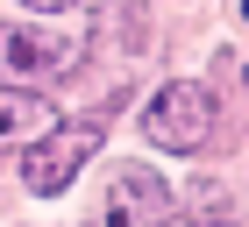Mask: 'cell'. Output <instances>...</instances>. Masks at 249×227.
Returning <instances> with one entry per match:
<instances>
[{
    "mask_svg": "<svg viewBox=\"0 0 249 227\" xmlns=\"http://www.w3.org/2000/svg\"><path fill=\"white\" fill-rule=\"evenodd\" d=\"M142 135H150L157 149H207V135H213V93L207 85H192V78H171V85H157L150 107H142Z\"/></svg>",
    "mask_w": 249,
    "mask_h": 227,
    "instance_id": "cell-1",
    "label": "cell"
},
{
    "mask_svg": "<svg viewBox=\"0 0 249 227\" xmlns=\"http://www.w3.org/2000/svg\"><path fill=\"white\" fill-rule=\"evenodd\" d=\"M93 149H100V121H50V128L29 142V156H21V185L29 192H64L71 170Z\"/></svg>",
    "mask_w": 249,
    "mask_h": 227,
    "instance_id": "cell-2",
    "label": "cell"
},
{
    "mask_svg": "<svg viewBox=\"0 0 249 227\" xmlns=\"http://www.w3.org/2000/svg\"><path fill=\"white\" fill-rule=\"evenodd\" d=\"M164 213H171L164 178L142 170V163H114L107 199H100V227H164Z\"/></svg>",
    "mask_w": 249,
    "mask_h": 227,
    "instance_id": "cell-3",
    "label": "cell"
},
{
    "mask_svg": "<svg viewBox=\"0 0 249 227\" xmlns=\"http://www.w3.org/2000/svg\"><path fill=\"white\" fill-rule=\"evenodd\" d=\"M71 64H78V57H71V43L0 21V78H7V85H50V78H64Z\"/></svg>",
    "mask_w": 249,
    "mask_h": 227,
    "instance_id": "cell-4",
    "label": "cell"
},
{
    "mask_svg": "<svg viewBox=\"0 0 249 227\" xmlns=\"http://www.w3.org/2000/svg\"><path fill=\"white\" fill-rule=\"evenodd\" d=\"M50 121H57V114H50V99H36L29 85L0 93V149H7V142H36Z\"/></svg>",
    "mask_w": 249,
    "mask_h": 227,
    "instance_id": "cell-5",
    "label": "cell"
},
{
    "mask_svg": "<svg viewBox=\"0 0 249 227\" xmlns=\"http://www.w3.org/2000/svg\"><path fill=\"white\" fill-rule=\"evenodd\" d=\"M21 7H36V15H64V7H78V0H21Z\"/></svg>",
    "mask_w": 249,
    "mask_h": 227,
    "instance_id": "cell-6",
    "label": "cell"
},
{
    "mask_svg": "<svg viewBox=\"0 0 249 227\" xmlns=\"http://www.w3.org/2000/svg\"><path fill=\"white\" fill-rule=\"evenodd\" d=\"M185 227H228V220H185Z\"/></svg>",
    "mask_w": 249,
    "mask_h": 227,
    "instance_id": "cell-7",
    "label": "cell"
},
{
    "mask_svg": "<svg viewBox=\"0 0 249 227\" xmlns=\"http://www.w3.org/2000/svg\"><path fill=\"white\" fill-rule=\"evenodd\" d=\"M242 15H249V0H242Z\"/></svg>",
    "mask_w": 249,
    "mask_h": 227,
    "instance_id": "cell-8",
    "label": "cell"
}]
</instances>
